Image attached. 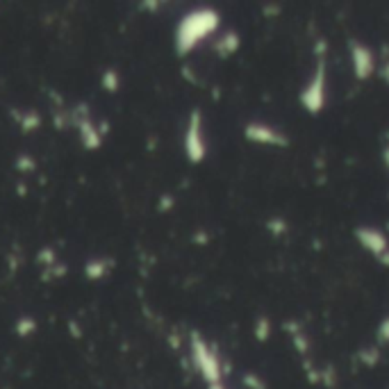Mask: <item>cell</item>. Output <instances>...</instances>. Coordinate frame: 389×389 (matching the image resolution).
I'll return each mask as SVG.
<instances>
[{
	"label": "cell",
	"instance_id": "cell-1",
	"mask_svg": "<svg viewBox=\"0 0 389 389\" xmlns=\"http://www.w3.org/2000/svg\"><path fill=\"white\" fill-rule=\"evenodd\" d=\"M221 26V14L212 7H198V10L187 12L178 21L175 28V53L180 57L189 55L191 50L198 48L200 41L212 37Z\"/></svg>",
	"mask_w": 389,
	"mask_h": 389
},
{
	"label": "cell",
	"instance_id": "cell-2",
	"mask_svg": "<svg viewBox=\"0 0 389 389\" xmlns=\"http://www.w3.org/2000/svg\"><path fill=\"white\" fill-rule=\"evenodd\" d=\"M189 353H191L193 367H196L200 378L207 383V387L209 385H221V380H223L221 357H219V353H216V348L203 339V334H198V332L189 334Z\"/></svg>",
	"mask_w": 389,
	"mask_h": 389
},
{
	"label": "cell",
	"instance_id": "cell-3",
	"mask_svg": "<svg viewBox=\"0 0 389 389\" xmlns=\"http://www.w3.org/2000/svg\"><path fill=\"white\" fill-rule=\"evenodd\" d=\"M325 98H328V61H325V55H319L314 73L305 84V89L301 91L298 100L307 114H321Z\"/></svg>",
	"mask_w": 389,
	"mask_h": 389
},
{
	"label": "cell",
	"instance_id": "cell-4",
	"mask_svg": "<svg viewBox=\"0 0 389 389\" xmlns=\"http://www.w3.org/2000/svg\"><path fill=\"white\" fill-rule=\"evenodd\" d=\"M184 155L191 164H200L207 158V142H205V130H203V112L198 107H193L189 114V121H187L184 128Z\"/></svg>",
	"mask_w": 389,
	"mask_h": 389
},
{
	"label": "cell",
	"instance_id": "cell-5",
	"mask_svg": "<svg viewBox=\"0 0 389 389\" xmlns=\"http://www.w3.org/2000/svg\"><path fill=\"white\" fill-rule=\"evenodd\" d=\"M71 126H75V130L80 132V142L84 146V151H98L103 146V130L96 128V123L91 121L89 107L87 103H80L71 112Z\"/></svg>",
	"mask_w": 389,
	"mask_h": 389
},
{
	"label": "cell",
	"instance_id": "cell-6",
	"mask_svg": "<svg viewBox=\"0 0 389 389\" xmlns=\"http://www.w3.org/2000/svg\"><path fill=\"white\" fill-rule=\"evenodd\" d=\"M355 239L383 267H389V239L383 230L373 228V225H360V228H355Z\"/></svg>",
	"mask_w": 389,
	"mask_h": 389
},
{
	"label": "cell",
	"instance_id": "cell-7",
	"mask_svg": "<svg viewBox=\"0 0 389 389\" xmlns=\"http://www.w3.org/2000/svg\"><path fill=\"white\" fill-rule=\"evenodd\" d=\"M244 137L248 139V142H253V144L274 146V149H287V146H290V139H287L285 132H280L274 126H269V123H262V121L246 123Z\"/></svg>",
	"mask_w": 389,
	"mask_h": 389
},
{
	"label": "cell",
	"instance_id": "cell-8",
	"mask_svg": "<svg viewBox=\"0 0 389 389\" xmlns=\"http://www.w3.org/2000/svg\"><path fill=\"white\" fill-rule=\"evenodd\" d=\"M348 53H351L353 75L360 82H367L376 71V55L367 44L362 41H348Z\"/></svg>",
	"mask_w": 389,
	"mask_h": 389
},
{
	"label": "cell",
	"instance_id": "cell-9",
	"mask_svg": "<svg viewBox=\"0 0 389 389\" xmlns=\"http://www.w3.org/2000/svg\"><path fill=\"white\" fill-rule=\"evenodd\" d=\"M112 267H114V260L110 258H93L84 264V278L91 280V283H98V280H103L110 274Z\"/></svg>",
	"mask_w": 389,
	"mask_h": 389
},
{
	"label": "cell",
	"instance_id": "cell-10",
	"mask_svg": "<svg viewBox=\"0 0 389 389\" xmlns=\"http://www.w3.org/2000/svg\"><path fill=\"white\" fill-rule=\"evenodd\" d=\"M239 46H241L239 35L235 32V30H228V32H223L219 37V41L214 44V50H216V55L225 59V57L235 55V53L239 50Z\"/></svg>",
	"mask_w": 389,
	"mask_h": 389
},
{
	"label": "cell",
	"instance_id": "cell-11",
	"mask_svg": "<svg viewBox=\"0 0 389 389\" xmlns=\"http://www.w3.org/2000/svg\"><path fill=\"white\" fill-rule=\"evenodd\" d=\"M12 114L17 116V121L19 123V128L23 130V132H32V130H37L39 126H41V114L39 112H35V110H12Z\"/></svg>",
	"mask_w": 389,
	"mask_h": 389
},
{
	"label": "cell",
	"instance_id": "cell-12",
	"mask_svg": "<svg viewBox=\"0 0 389 389\" xmlns=\"http://www.w3.org/2000/svg\"><path fill=\"white\" fill-rule=\"evenodd\" d=\"M100 84H103L105 91L116 93V91H119V87H121L119 71H116V68H107V71L103 73V77H100Z\"/></svg>",
	"mask_w": 389,
	"mask_h": 389
},
{
	"label": "cell",
	"instance_id": "cell-13",
	"mask_svg": "<svg viewBox=\"0 0 389 389\" xmlns=\"http://www.w3.org/2000/svg\"><path fill=\"white\" fill-rule=\"evenodd\" d=\"M37 328H39V323L32 316H21L17 321V325H14V330H17L19 337H30L32 332H37Z\"/></svg>",
	"mask_w": 389,
	"mask_h": 389
},
{
	"label": "cell",
	"instance_id": "cell-14",
	"mask_svg": "<svg viewBox=\"0 0 389 389\" xmlns=\"http://www.w3.org/2000/svg\"><path fill=\"white\" fill-rule=\"evenodd\" d=\"M357 360H360L364 367H376L380 362V351L378 348H364V351H360V355H357Z\"/></svg>",
	"mask_w": 389,
	"mask_h": 389
},
{
	"label": "cell",
	"instance_id": "cell-15",
	"mask_svg": "<svg viewBox=\"0 0 389 389\" xmlns=\"http://www.w3.org/2000/svg\"><path fill=\"white\" fill-rule=\"evenodd\" d=\"M269 334H271V321L267 316H260L255 321V337H258V341H267Z\"/></svg>",
	"mask_w": 389,
	"mask_h": 389
},
{
	"label": "cell",
	"instance_id": "cell-16",
	"mask_svg": "<svg viewBox=\"0 0 389 389\" xmlns=\"http://www.w3.org/2000/svg\"><path fill=\"white\" fill-rule=\"evenodd\" d=\"M55 260H57V253L53 251V248H41V251H39V262L44 264L46 269H50V267H55Z\"/></svg>",
	"mask_w": 389,
	"mask_h": 389
},
{
	"label": "cell",
	"instance_id": "cell-17",
	"mask_svg": "<svg viewBox=\"0 0 389 389\" xmlns=\"http://www.w3.org/2000/svg\"><path fill=\"white\" fill-rule=\"evenodd\" d=\"M17 169L21 171V173H30V171L37 169V162L30 158V155L23 153V155H19V158H17Z\"/></svg>",
	"mask_w": 389,
	"mask_h": 389
},
{
	"label": "cell",
	"instance_id": "cell-18",
	"mask_svg": "<svg viewBox=\"0 0 389 389\" xmlns=\"http://www.w3.org/2000/svg\"><path fill=\"white\" fill-rule=\"evenodd\" d=\"M244 385L251 387V389H267V385H264V380L258 376V373H246V376H244Z\"/></svg>",
	"mask_w": 389,
	"mask_h": 389
},
{
	"label": "cell",
	"instance_id": "cell-19",
	"mask_svg": "<svg viewBox=\"0 0 389 389\" xmlns=\"http://www.w3.org/2000/svg\"><path fill=\"white\" fill-rule=\"evenodd\" d=\"M294 346H296V351H301V353H307V348H310V341H307V337H305V334L296 332V334H294Z\"/></svg>",
	"mask_w": 389,
	"mask_h": 389
},
{
	"label": "cell",
	"instance_id": "cell-20",
	"mask_svg": "<svg viewBox=\"0 0 389 389\" xmlns=\"http://www.w3.org/2000/svg\"><path fill=\"white\" fill-rule=\"evenodd\" d=\"M267 225H269V230L274 232V235H283V232H287V223L283 219H271Z\"/></svg>",
	"mask_w": 389,
	"mask_h": 389
},
{
	"label": "cell",
	"instance_id": "cell-21",
	"mask_svg": "<svg viewBox=\"0 0 389 389\" xmlns=\"http://www.w3.org/2000/svg\"><path fill=\"white\" fill-rule=\"evenodd\" d=\"M378 339L380 341H389V316H385L378 325Z\"/></svg>",
	"mask_w": 389,
	"mask_h": 389
},
{
	"label": "cell",
	"instance_id": "cell-22",
	"mask_svg": "<svg viewBox=\"0 0 389 389\" xmlns=\"http://www.w3.org/2000/svg\"><path fill=\"white\" fill-rule=\"evenodd\" d=\"M383 77H385V82L389 84V61H387V64L383 66Z\"/></svg>",
	"mask_w": 389,
	"mask_h": 389
},
{
	"label": "cell",
	"instance_id": "cell-23",
	"mask_svg": "<svg viewBox=\"0 0 389 389\" xmlns=\"http://www.w3.org/2000/svg\"><path fill=\"white\" fill-rule=\"evenodd\" d=\"M142 7H144V10L149 7V12H155V7H160V3H144Z\"/></svg>",
	"mask_w": 389,
	"mask_h": 389
},
{
	"label": "cell",
	"instance_id": "cell-24",
	"mask_svg": "<svg viewBox=\"0 0 389 389\" xmlns=\"http://www.w3.org/2000/svg\"><path fill=\"white\" fill-rule=\"evenodd\" d=\"M383 160H385V164L389 169V146H385V151H383Z\"/></svg>",
	"mask_w": 389,
	"mask_h": 389
},
{
	"label": "cell",
	"instance_id": "cell-25",
	"mask_svg": "<svg viewBox=\"0 0 389 389\" xmlns=\"http://www.w3.org/2000/svg\"><path fill=\"white\" fill-rule=\"evenodd\" d=\"M207 389H225V387L223 385H209Z\"/></svg>",
	"mask_w": 389,
	"mask_h": 389
}]
</instances>
